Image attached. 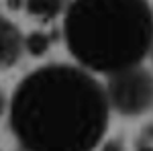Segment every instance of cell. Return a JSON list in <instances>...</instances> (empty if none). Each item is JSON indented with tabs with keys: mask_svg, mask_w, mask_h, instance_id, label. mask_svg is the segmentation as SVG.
Wrapping results in <instances>:
<instances>
[{
	"mask_svg": "<svg viewBox=\"0 0 153 151\" xmlns=\"http://www.w3.org/2000/svg\"><path fill=\"white\" fill-rule=\"evenodd\" d=\"M106 88L70 63L29 74L12 94L10 129L25 151H94L108 127Z\"/></svg>",
	"mask_w": 153,
	"mask_h": 151,
	"instance_id": "cell-1",
	"label": "cell"
},
{
	"mask_svg": "<svg viewBox=\"0 0 153 151\" xmlns=\"http://www.w3.org/2000/svg\"><path fill=\"white\" fill-rule=\"evenodd\" d=\"M63 35L82 68L112 76L151 53L153 10L147 0H74Z\"/></svg>",
	"mask_w": 153,
	"mask_h": 151,
	"instance_id": "cell-2",
	"label": "cell"
},
{
	"mask_svg": "<svg viewBox=\"0 0 153 151\" xmlns=\"http://www.w3.org/2000/svg\"><path fill=\"white\" fill-rule=\"evenodd\" d=\"M106 96L110 108L125 116H139L153 108V74L135 65L108 78Z\"/></svg>",
	"mask_w": 153,
	"mask_h": 151,
	"instance_id": "cell-3",
	"label": "cell"
},
{
	"mask_svg": "<svg viewBox=\"0 0 153 151\" xmlns=\"http://www.w3.org/2000/svg\"><path fill=\"white\" fill-rule=\"evenodd\" d=\"M25 49V37L14 25L0 16V68L14 65Z\"/></svg>",
	"mask_w": 153,
	"mask_h": 151,
	"instance_id": "cell-4",
	"label": "cell"
},
{
	"mask_svg": "<svg viewBox=\"0 0 153 151\" xmlns=\"http://www.w3.org/2000/svg\"><path fill=\"white\" fill-rule=\"evenodd\" d=\"M25 8L33 16L51 21L63 10V0H25Z\"/></svg>",
	"mask_w": 153,
	"mask_h": 151,
	"instance_id": "cell-5",
	"label": "cell"
},
{
	"mask_svg": "<svg viewBox=\"0 0 153 151\" xmlns=\"http://www.w3.org/2000/svg\"><path fill=\"white\" fill-rule=\"evenodd\" d=\"M49 45H51L49 35L41 33V31H35V33H31V35L25 37V49H27L33 57H39V55L47 53Z\"/></svg>",
	"mask_w": 153,
	"mask_h": 151,
	"instance_id": "cell-6",
	"label": "cell"
},
{
	"mask_svg": "<svg viewBox=\"0 0 153 151\" xmlns=\"http://www.w3.org/2000/svg\"><path fill=\"white\" fill-rule=\"evenodd\" d=\"M102 151H125V145H123V141H120V139H108L104 143Z\"/></svg>",
	"mask_w": 153,
	"mask_h": 151,
	"instance_id": "cell-7",
	"label": "cell"
},
{
	"mask_svg": "<svg viewBox=\"0 0 153 151\" xmlns=\"http://www.w3.org/2000/svg\"><path fill=\"white\" fill-rule=\"evenodd\" d=\"M2 112H4V94L0 90V116H2Z\"/></svg>",
	"mask_w": 153,
	"mask_h": 151,
	"instance_id": "cell-8",
	"label": "cell"
},
{
	"mask_svg": "<svg viewBox=\"0 0 153 151\" xmlns=\"http://www.w3.org/2000/svg\"><path fill=\"white\" fill-rule=\"evenodd\" d=\"M151 59H153V49H151Z\"/></svg>",
	"mask_w": 153,
	"mask_h": 151,
	"instance_id": "cell-9",
	"label": "cell"
}]
</instances>
